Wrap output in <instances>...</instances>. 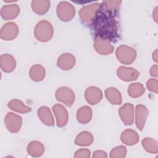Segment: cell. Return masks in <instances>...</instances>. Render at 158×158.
Here are the masks:
<instances>
[{
  "label": "cell",
  "instance_id": "18",
  "mask_svg": "<svg viewBox=\"0 0 158 158\" xmlns=\"http://www.w3.org/2000/svg\"><path fill=\"white\" fill-rule=\"evenodd\" d=\"M120 139L123 143L128 146H133L139 141V135L137 132L131 129H126L121 134Z\"/></svg>",
  "mask_w": 158,
  "mask_h": 158
},
{
  "label": "cell",
  "instance_id": "21",
  "mask_svg": "<svg viewBox=\"0 0 158 158\" xmlns=\"http://www.w3.org/2000/svg\"><path fill=\"white\" fill-rule=\"evenodd\" d=\"M27 151L28 154L33 157H38L41 156L44 152V146L40 141H33L28 143Z\"/></svg>",
  "mask_w": 158,
  "mask_h": 158
},
{
  "label": "cell",
  "instance_id": "24",
  "mask_svg": "<svg viewBox=\"0 0 158 158\" xmlns=\"http://www.w3.org/2000/svg\"><path fill=\"white\" fill-rule=\"evenodd\" d=\"M94 140L93 135L87 131L80 132L75 139V144L80 146H90Z\"/></svg>",
  "mask_w": 158,
  "mask_h": 158
},
{
  "label": "cell",
  "instance_id": "19",
  "mask_svg": "<svg viewBox=\"0 0 158 158\" xmlns=\"http://www.w3.org/2000/svg\"><path fill=\"white\" fill-rule=\"evenodd\" d=\"M51 6L50 1L48 0H33L31 6L32 10L38 15H44L49 10Z\"/></svg>",
  "mask_w": 158,
  "mask_h": 158
},
{
  "label": "cell",
  "instance_id": "11",
  "mask_svg": "<svg viewBox=\"0 0 158 158\" xmlns=\"http://www.w3.org/2000/svg\"><path fill=\"white\" fill-rule=\"evenodd\" d=\"M117 75L123 81H132L138 78L139 72L132 67L120 66L117 69Z\"/></svg>",
  "mask_w": 158,
  "mask_h": 158
},
{
  "label": "cell",
  "instance_id": "27",
  "mask_svg": "<svg viewBox=\"0 0 158 158\" xmlns=\"http://www.w3.org/2000/svg\"><path fill=\"white\" fill-rule=\"evenodd\" d=\"M143 148L149 153L157 154L158 152V142L151 138H145L142 140Z\"/></svg>",
  "mask_w": 158,
  "mask_h": 158
},
{
  "label": "cell",
  "instance_id": "35",
  "mask_svg": "<svg viewBox=\"0 0 158 158\" xmlns=\"http://www.w3.org/2000/svg\"><path fill=\"white\" fill-rule=\"evenodd\" d=\"M153 18L156 22H157V7H156L153 11Z\"/></svg>",
  "mask_w": 158,
  "mask_h": 158
},
{
  "label": "cell",
  "instance_id": "2",
  "mask_svg": "<svg viewBox=\"0 0 158 158\" xmlns=\"http://www.w3.org/2000/svg\"><path fill=\"white\" fill-rule=\"evenodd\" d=\"M54 28L48 20H42L37 23L34 28V36L41 42H47L53 36Z\"/></svg>",
  "mask_w": 158,
  "mask_h": 158
},
{
  "label": "cell",
  "instance_id": "33",
  "mask_svg": "<svg viewBox=\"0 0 158 158\" xmlns=\"http://www.w3.org/2000/svg\"><path fill=\"white\" fill-rule=\"evenodd\" d=\"M92 157L93 158H107V153L104 151L97 150L93 152Z\"/></svg>",
  "mask_w": 158,
  "mask_h": 158
},
{
  "label": "cell",
  "instance_id": "20",
  "mask_svg": "<svg viewBox=\"0 0 158 158\" xmlns=\"http://www.w3.org/2000/svg\"><path fill=\"white\" fill-rule=\"evenodd\" d=\"M37 114L41 121L48 126H54V120L49 107L41 106L37 110Z\"/></svg>",
  "mask_w": 158,
  "mask_h": 158
},
{
  "label": "cell",
  "instance_id": "34",
  "mask_svg": "<svg viewBox=\"0 0 158 158\" xmlns=\"http://www.w3.org/2000/svg\"><path fill=\"white\" fill-rule=\"evenodd\" d=\"M150 75L154 77H157L158 76V67L157 64L153 65L150 69Z\"/></svg>",
  "mask_w": 158,
  "mask_h": 158
},
{
  "label": "cell",
  "instance_id": "14",
  "mask_svg": "<svg viewBox=\"0 0 158 158\" xmlns=\"http://www.w3.org/2000/svg\"><path fill=\"white\" fill-rule=\"evenodd\" d=\"M149 110L147 107L143 104H138L135 109V123L136 127L139 130H143L148 116Z\"/></svg>",
  "mask_w": 158,
  "mask_h": 158
},
{
  "label": "cell",
  "instance_id": "3",
  "mask_svg": "<svg viewBox=\"0 0 158 158\" xmlns=\"http://www.w3.org/2000/svg\"><path fill=\"white\" fill-rule=\"evenodd\" d=\"M115 55L120 62L123 64L129 65L135 61L136 57V52L134 48L130 46L120 45L117 48Z\"/></svg>",
  "mask_w": 158,
  "mask_h": 158
},
{
  "label": "cell",
  "instance_id": "8",
  "mask_svg": "<svg viewBox=\"0 0 158 158\" xmlns=\"http://www.w3.org/2000/svg\"><path fill=\"white\" fill-rule=\"evenodd\" d=\"M19 34V28L15 22H10L5 23L1 28L0 37L5 41H11L15 39Z\"/></svg>",
  "mask_w": 158,
  "mask_h": 158
},
{
  "label": "cell",
  "instance_id": "30",
  "mask_svg": "<svg viewBox=\"0 0 158 158\" xmlns=\"http://www.w3.org/2000/svg\"><path fill=\"white\" fill-rule=\"evenodd\" d=\"M127 154V148L124 146H119L113 148L110 152V158H123Z\"/></svg>",
  "mask_w": 158,
  "mask_h": 158
},
{
  "label": "cell",
  "instance_id": "15",
  "mask_svg": "<svg viewBox=\"0 0 158 158\" xmlns=\"http://www.w3.org/2000/svg\"><path fill=\"white\" fill-rule=\"evenodd\" d=\"M76 59L75 56L70 53H64L57 59V65L63 70L72 69L75 65Z\"/></svg>",
  "mask_w": 158,
  "mask_h": 158
},
{
  "label": "cell",
  "instance_id": "32",
  "mask_svg": "<svg viewBox=\"0 0 158 158\" xmlns=\"http://www.w3.org/2000/svg\"><path fill=\"white\" fill-rule=\"evenodd\" d=\"M91 155L90 150L88 149H80L77 151L74 154L75 158H89Z\"/></svg>",
  "mask_w": 158,
  "mask_h": 158
},
{
  "label": "cell",
  "instance_id": "25",
  "mask_svg": "<svg viewBox=\"0 0 158 158\" xmlns=\"http://www.w3.org/2000/svg\"><path fill=\"white\" fill-rule=\"evenodd\" d=\"M45 69L40 64L33 65L29 71V76L34 81H41L45 77Z\"/></svg>",
  "mask_w": 158,
  "mask_h": 158
},
{
  "label": "cell",
  "instance_id": "13",
  "mask_svg": "<svg viewBox=\"0 0 158 158\" xmlns=\"http://www.w3.org/2000/svg\"><path fill=\"white\" fill-rule=\"evenodd\" d=\"M102 92L98 87L91 86L88 87L85 92V97L88 103L95 105L99 103L102 99Z\"/></svg>",
  "mask_w": 158,
  "mask_h": 158
},
{
  "label": "cell",
  "instance_id": "29",
  "mask_svg": "<svg viewBox=\"0 0 158 158\" xmlns=\"http://www.w3.org/2000/svg\"><path fill=\"white\" fill-rule=\"evenodd\" d=\"M122 1H104L102 2L101 6L106 10L115 14L117 11L118 10Z\"/></svg>",
  "mask_w": 158,
  "mask_h": 158
},
{
  "label": "cell",
  "instance_id": "9",
  "mask_svg": "<svg viewBox=\"0 0 158 158\" xmlns=\"http://www.w3.org/2000/svg\"><path fill=\"white\" fill-rule=\"evenodd\" d=\"M122 122L125 125H131L134 122V106L131 103L124 104L118 110Z\"/></svg>",
  "mask_w": 158,
  "mask_h": 158
},
{
  "label": "cell",
  "instance_id": "23",
  "mask_svg": "<svg viewBox=\"0 0 158 158\" xmlns=\"http://www.w3.org/2000/svg\"><path fill=\"white\" fill-rule=\"evenodd\" d=\"M106 99L112 104L120 105L122 103V95L120 92L115 88L110 87L105 90Z\"/></svg>",
  "mask_w": 158,
  "mask_h": 158
},
{
  "label": "cell",
  "instance_id": "26",
  "mask_svg": "<svg viewBox=\"0 0 158 158\" xmlns=\"http://www.w3.org/2000/svg\"><path fill=\"white\" fill-rule=\"evenodd\" d=\"M7 106L10 109L22 114H26L31 110L30 107L25 105L21 101L16 99L10 101L7 104Z\"/></svg>",
  "mask_w": 158,
  "mask_h": 158
},
{
  "label": "cell",
  "instance_id": "17",
  "mask_svg": "<svg viewBox=\"0 0 158 158\" xmlns=\"http://www.w3.org/2000/svg\"><path fill=\"white\" fill-rule=\"evenodd\" d=\"M0 66L3 72L10 73L15 70L16 67V61L14 57L10 54H2L0 57Z\"/></svg>",
  "mask_w": 158,
  "mask_h": 158
},
{
  "label": "cell",
  "instance_id": "4",
  "mask_svg": "<svg viewBox=\"0 0 158 158\" xmlns=\"http://www.w3.org/2000/svg\"><path fill=\"white\" fill-rule=\"evenodd\" d=\"M101 4L98 2L92 3L82 7L79 11V17L80 20L85 23H90L92 22L99 11Z\"/></svg>",
  "mask_w": 158,
  "mask_h": 158
},
{
  "label": "cell",
  "instance_id": "22",
  "mask_svg": "<svg viewBox=\"0 0 158 158\" xmlns=\"http://www.w3.org/2000/svg\"><path fill=\"white\" fill-rule=\"evenodd\" d=\"M92 118V110L88 106H82L77 112V121L81 124L89 123Z\"/></svg>",
  "mask_w": 158,
  "mask_h": 158
},
{
  "label": "cell",
  "instance_id": "5",
  "mask_svg": "<svg viewBox=\"0 0 158 158\" xmlns=\"http://www.w3.org/2000/svg\"><path fill=\"white\" fill-rule=\"evenodd\" d=\"M56 13L58 18L63 22H69L75 16V9L74 6L67 1L59 2L57 6Z\"/></svg>",
  "mask_w": 158,
  "mask_h": 158
},
{
  "label": "cell",
  "instance_id": "12",
  "mask_svg": "<svg viewBox=\"0 0 158 158\" xmlns=\"http://www.w3.org/2000/svg\"><path fill=\"white\" fill-rule=\"evenodd\" d=\"M93 46L96 51L101 55L110 54L114 49V47L112 45L110 41L104 38H97L94 43Z\"/></svg>",
  "mask_w": 158,
  "mask_h": 158
},
{
  "label": "cell",
  "instance_id": "28",
  "mask_svg": "<svg viewBox=\"0 0 158 158\" xmlns=\"http://www.w3.org/2000/svg\"><path fill=\"white\" fill-rule=\"evenodd\" d=\"M128 93L133 98H136L141 96L145 91L144 86L140 83H134L129 85L128 88Z\"/></svg>",
  "mask_w": 158,
  "mask_h": 158
},
{
  "label": "cell",
  "instance_id": "31",
  "mask_svg": "<svg viewBox=\"0 0 158 158\" xmlns=\"http://www.w3.org/2000/svg\"><path fill=\"white\" fill-rule=\"evenodd\" d=\"M158 81L157 79L155 78H151L149 79L146 83V87L148 89L152 92L155 93H157L158 92Z\"/></svg>",
  "mask_w": 158,
  "mask_h": 158
},
{
  "label": "cell",
  "instance_id": "10",
  "mask_svg": "<svg viewBox=\"0 0 158 158\" xmlns=\"http://www.w3.org/2000/svg\"><path fill=\"white\" fill-rule=\"evenodd\" d=\"M52 110L56 118V123L58 127H65L69 120V114L67 109L60 104H56L52 106Z\"/></svg>",
  "mask_w": 158,
  "mask_h": 158
},
{
  "label": "cell",
  "instance_id": "6",
  "mask_svg": "<svg viewBox=\"0 0 158 158\" xmlns=\"http://www.w3.org/2000/svg\"><path fill=\"white\" fill-rule=\"evenodd\" d=\"M55 97L58 101L61 102L69 107L73 105L75 99V95L73 91L67 86L59 88L56 91Z\"/></svg>",
  "mask_w": 158,
  "mask_h": 158
},
{
  "label": "cell",
  "instance_id": "7",
  "mask_svg": "<svg viewBox=\"0 0 158 158\" xmlns=\"http://www.w3.org/2000/svg\"><path fill=\"white\" fill-rule=\"evenodd\" d=\"M22 117L13 112H8L4 118V125L9 131L12 133H17L22 127Z\"/></svg>",
  "mask_w": 158,
  "mask_h": 158
},
{
  "label": "cell",
  "instance_id": "36",
  "mask_svg": "<svg viewBox=\"0 0 158 158\" xmlns=\"http://www.w3.org/2000/svg\"><path fill=\"white\" fill-rule=\"evenodd\" d=\"M152 59L154 62H157V50L156 49L152 53Z\"/></svg>",
  "mask_w": 158,
  "mask_h": 158
},
{
  "label": "cell",
  "instance_id": "1",
  "mask_svg": "<svg viewBox=\"0 0 158 158\" xmlns=\"http://www.w3.org/2000/svg\"><path fill=\"white\" fill-rule=\"evenodd\" d=\"M113 14L106 10L103 13L100 9L95 16L92 22L94 23V29L99 38L107 39L110 41L117 36V25L115 20L112 17Z\"/></svg>",
  "mask_w": 158,
  "mask_h": 158
},
{
  "label": "cell",
  "instance_id": "16",
  "mask_svg": "<svg viewBox=\"0 0 158 158\" xmlns=\"http://www.w3.org/2000/svg\"><path fill=\"white\" fill-rule=\"evenodd\" d=\"M20 9L17 4H12L2 7L1 9V16L5 20L15 19L19 14Z\"/></svg>",
  "mask_w": 158,
  "mask_h": 158
}]
</instances>
